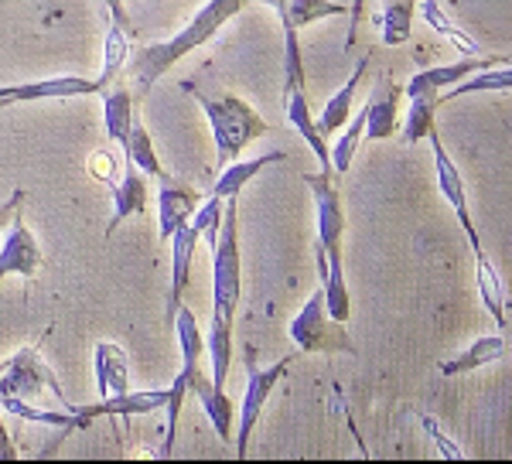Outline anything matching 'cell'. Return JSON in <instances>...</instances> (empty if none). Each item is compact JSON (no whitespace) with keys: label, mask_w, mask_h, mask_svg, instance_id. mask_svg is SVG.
Instances as JSON below:
<instances>
[{"label":"cell","mask_w":512,"mask_h":464,"mask_svg":"<svg viewBox=\"0 0 512 464\" xmlns=\"http://www.w3.org/2000/svg\"><path fill=\"white\" fill-rule=\"evenodd\" d=\"M291 359H294V355H284V359H277L274 366H267V369L256 366L253 355H246V359H243V366H246V389H243V410H239V427H236V437H233L239 461L250 454V437H253L256 420H260V413H263V406H267L270 393H274V386L287 376V369H291Z\"/></svg>","instance_id":"obj_5"},{"label":"cell","mask_w":512,"mask_h":464,"mask_svg":"<svg viewBox=\"0 0 512 464\" xmlns=\"http://www.w3.org/2000/svg\"><path fill=\"white\" fill-rule=\"evenodd\" d=\"M147 209V174L134 168L130 161H123V178L113 181V219L106 226V239L117 232L123 222L144 215Z\"/></svg>","instance_id":"obj_14"},{"label":"cell","mask_w":512,"mask_h":464,"mask_svg":"<svg viewBox=\"0 0 512 464\" xmlns=\"http://www.w3.org/2000/svg\"><path fill=\"white\" fill-rule=\"evenodd\" d=\"M349 14V4H335V0H284V7L277 11L280 18V28H291V31H301L315 21H325V18H345Z\"/></svg>","instance_id":"obj_24"},{"label":"cell","mask_w":512,"mask_h":464,"mask_svg":"<svg viewBox=\"0 0 512 464\" xmlns=\"http://www.w3.org/2000/svg\"><path fill=\"white\" fill-rule=\"evenodd\" d=\"M506 352H509V345H506V335H502V331L499 335H485V338H478V342L468 345L461 355L441 362V376L444 379L468 376V372H475V369H485V366H492V362H502L506 359Z\"/></svg>","instance_id":"obj_18"},{"label":"cell","mask_w":512,"mask_h":464,"mask_svg":"<svg viewBox=\"0 0 512 464\" xmlns=\"http://www.w3.org/2000/svg\"><path fill=\"white\" fill-rule=\"evenodd\" d=\"M420 424H424L427 434L434 437V444L441 447V458H465V451H461L458 444H451V441H448V434H444L437 420H431V417H420Z\"/></svg>","instance_id":"obj_35"},{"label":"cell","mask_w":512,"mask_h":464,"mask_svg":"<svg viewBox=\"0 0 512 464\" xmlns=\"http://www.w3.org/2000/svg\"><path fill=\"white\" fill-rule=\"evenodd\" d=\"M171 297H168V321L175 318V311L181 308V297H185L188 290V280H192V263H195V250H198V232L192 222H185V226H178L171 232Z\"/></svg>","instance_id":"obj_13"},{"label":"cell","mask_w":512,"mask_h":464,"mask_svg":"<svg viewBox=\"0 0 512 464\" xmlns=\"http://www.w3.org/2000/svg\"><path fill=\"white\" fill-rule=\"evenodd\" d=\"M366 72H369V55H362V58H359V65L352 69V76L345 79V86L338 89V93L325 103V113L315 116L318 134H321V137H332V134H338V130L345 127V123H349V116H352V99H355V93H359V86H362V79H366Z\"/></svg>","instance_id":"obj_19"},{"label":"cell","mask_w":512,"mask_h":464,"mask_svg":"<svg viewBox=\"0 0 512 464\" xmlns=\"http://www.w3.org/2000/svg\"><path fill=\"white\" fill-rule=\"evenodd\" d=\"M509 86H512V69H509V62H502V65L472 72V76L454 82L451 89H444L441 93V103H451V99L472 96V93H509Z\"/></svg>","instance_id":"obj_28"},{"label":"cell","mask_w":512,"mask_h":464,"mask_svg":"<svg viewBox=\"0 0 512 464\" xmlns=\"http://www.w3.org/2000/svg\"><path fill=\"white\" fill-rule=\"evenodd\" d=\"M93 369L99 400L130 393V359L117 342H99L93 348Z\"/></svg>","instance_id":"obj_15"},{"label":"cell","mask_w":512,"mask_h":464,"mask_svg":"<svg viewBox=\"0 0 512 464\" xmlns=\"http://www.w3.org/2000/svg\"><path fill=\"white\" fill-rule=\"evenodd\" d=\"M137 113V99L130 93L127 86H117V89H103V123H106V137L123 151L127 144V130H130V120Z\"/></svg>","instance_id":"obj_25"},{"label":"cell","mask_w":512,"mask_h":464,"mask_svg":"<svg viewBox=\"0 0 512 464\" xmlns=\"http://www.w3.org/2000/svg\"><path fill=\"white\" fill-rule=\"evenodd\" d=\"M321 294H325V308L332 314L335 321L349 325L352 321V294H349V284H345V260L342 253L335 256H325V273H321Z\"/></svg>","instance_id":"obj_23"},{"label":"cell","mask_w":512,"mask_h":464,"mask_svg":"<svg viewBox=\"0 0 512 464\" xmlns=\"http://www.w3.org/2000/svg\"><path fill=\"white\" fill-rule=\"evenodd\" d=\"M417 7H420V18H424L427 24H431V28L437 31V35L448 38L461 55H482V48H478V41H475V38H468L461 28H454V21L448 18V14H444V7L437 4V0H417Z\"/></svg>","instance_id":"obj_32"},{"label":"cell","mask_w":512,"mask_h":464,"mask_svg":"<svg viewBox=\"0 0 512 464\" xmlns=\"http://www.w3.org/2000/svg\"><path fill=\"white\" fill-rule=\"evenodd\" d=\"M192 393L198 396V403H202L205 417L212 420V427H216V434L222 441H233V424H236V406L233 400L226 396V389L212 383V376H205L202 369L195 372L192 379Z\"/></svg>","instance_id":"obj_17"},{"label":"cell","mask_w":512,"mask_h":464,"mask_svg":"<svg viewBox=\"0 0 512 464\" xmlns=\"http://www.w3.org/2000/svg\"><path fill=\"white\" fill-rule=\"evenodd\" d=\"M284 106H287V120H291V127L304 137V144H308L311 151H315L321 168H332V151H328L325 137L318 134L315 113H311L304 89H287V93H284Z\"/></svg>","instance_id":"obj_20"},{"label":"cell","mask_w":512,"mask_h":464,"mask_svg":"<svg viewBox=\"0 0 512 464\" xmlns=\"http://www.w3.org/2000/svg\"><path fill=\"white\" fill-rule=\"evenodd\" d=\"M14 103H24L21 82H14V86H0V110H4V106H14Z\"/></svg>","instance_id":"obj_40"},{"label":"cell","mask_w":512,"mask_h":464,"mask_svg":"<svg viewBox=\"0 0 512 464\" xmlns=\"http://www.w3.org/2000/svg\"><path fill=\"white\" fill-rule=\"evenodd\" d=\"M246 4H250V0H205L202 11H198L175 38L158 41V45H144L137 55H130L127 65H130V79L137 82V96L151 93L154 82H158L171 65H178L185 55L209 45L229 21L246 11Z\"/></svg>","instance_id":"obj_1"},{"label":"cell","mask_w":512,"mask_h":464,"mask_svg":"<svg viewBox=\"0 0 512 464\" xmlns=\"http://www.w3.org/2000/svg\"><path fill=\"white\" fill-rule=\"evenodd\" d=\"M287 335H291V342L297 345V352H304V355H355V342H352L349 328L328 314L321 287L291 318Z\"/></svg>","instance_id":"obj_4"},{"label":"cell","mask_w":512,"mask_h":464,"mask_svg":"<svg viewBox=\"0 0 512 464\" xmlns=\"http://www.w3.org/2000/svg\"><path fill=\"white\" fill-rule=\"evenodd\" d=\"M424 140H431L437 188H441L444 202H448L451 209H454V215H458V222H461V229H465L472 253H482V236H478V229H475V222H472V209H468V192H465V178H461L458 164H454V157L448 154V147H444V140H441V134H437V127Z\"/></svg>","instance_id":"obj_8"},{"label":"cell","mask_w":512,"mask_h":464,"mask_svg":"<svg viewBox=\"0 0 512 464\" xmlns=\"http://www.w3.org/2000/svg\"><path fill=\"white\" fill-rule=\"evenodd\" d=\"M362 140H366V113L359 110L355 116H349V127H345V134L338 137V144L328 147V151H332V171L335 174H345L352 168L355 151H359Z\"/></svg>","instance_id":"obj_33"},{"label":"cell","mask_w":512,"mask_h":464,"mask_svg":"<svg viewBox=\"0 0 512 464\" xmlns=\"http://www.w3.org/2000/svg\"><path fill=\"white\" fill-rule=\"evenodd\" d=\"M362 11H366V0H352L349 4V18L352 24H349V38H345V52H352V45H355V38H359V21H362Z\"/></svg>","instance_id":"obj_38"},{"label":"cell","mask_w":512,"mask_h":464,"mask_svg":"<svg viewBox=\"0 0 512 464\" xmlns=\"http://www.w3.org/2000/svg\"><path fill=\"white\" fill-rule=\"evenodd\" d=\"M14 458H18V447H14L11 434H7V427H4V420H0V461H14Z\"/></svg>","instance_id":"obj_39"},{"label":"cell","mask_w":512,"mask_h":464,"mask_svg":"<svg viewBox=\"0 0 512 464\" xmlns=\"http://www.w3.org/2000/svg\"><path fill=\"white\" fill-rule=\"evenodd\" d=\"M103 11H106V21H113L117 28H123L130 38L137 35V28H134V21H130V14H127V7H123V0H103Z\"/></svg>","instance_id":"obj_36"},{"label":"cell","mask_w":512,"mask_h":464,"mask_svg":"<svg viewBox=\"0 0 512 464\" xmlns=\"http://www.w3.org/2000/svg\"><path fill=\"white\" fill-rule=\"evenodd\" d=\"M130 58V35L123 28H117L113 21H106V45H103V69H99L96 82L103 89H110V82L127 69Z\"/></svg>","instance_id":"obj_31"},{"label":"cell","mask_w":512,"mask_h":464,"mask_svg":"<svg viewBox=\"0 0 512 464\" xmlns=\"http://www.w3.org/2000/svg\"><path fill=\"white\" fill-rule=\"evenodd\" d=\"M198 372V362L195 359H181V369L175 376V383L168 386V403H164V410H168V427H164V458H171L175 454V437H178V420H181V410H185V400L188 393H192V379Z\"/></svg>","instance_id":"obj_26"},{"label":"cell","mask_w":512,"mask_h":464,"mask_svg":"<svg viewBox=\"0 0 512 464\" xmlns=\"http://www.w3.org/2000/svg\"><path fill=\"white\" fill-rule=\"evenodd\" d=\"M407 123H403V140L407 144H420L437 127V106H441V93H417L407 96Z\"/></svg>","instance_id":"obj_29"},{"label":"cell","mask_w":512,"mask_h":464,"mask_svg":"<svg viewBox=\"0 0 512 464\" xmlns=\"http://www.w3.org/2000/svg\"><path fill=\"white\" fill-rule=\"evenodd\" d=\"M335 178L338 174L332 168H321L318 174H301V181L311 188V198H315L318 267H325V256L342 253V239H345V209H342V192H338Z\"/></svg>","instance_id":"obj_6"},{"label":"cell","mask_w":512,"mask_h":464,"mask_svg":"<svg viewBox=\"0 0 512 464\" xmlns=\"http://www.w3.org/2000/svg\"><path fill=\"white\" fill-rule=\"evenodd\" d=\"M164 403H168V389H147V393H134L130 389L123 396H110V400H99L89 406H72V410L89 427L99 417H144V413L164 410Z\"/></svg>","instance_id":"obj_11"},{"label":"cell","mask_w":512,"mask_h":464,"mask_svg":"<svg viewBox=\"0 0 512 464\" xmlns=\"http://www.w3.org/2000/svg\"><path fill=\"white\" fill-rule=\"evenodd\" d=\"M123 161H130L134 168H140L147 174V178H171L168 171H164L158 151H154V140L147 134L144 120H140V110L134 113V120H130V130H127V144H123Z\"/></svg>","instance_id":"obj_22"},{"label":"cell","mask_w":512,"mask_h":464,"mask_svg":"<svg viewBox=\"0 0 512 464\" xmlns=\"http://www.w3.org/2000/svg\"><path fill=\"white\" fill-rule=\"evenodd\" d=\"M21 205H24V188H14L11 198H4V202H0V229H7L14 219H18Z\"/></svg>","instance_id":"obj_37"},{"label":"cell","mask_w":512,"mask_h":464,"mask_svg":"<svg viewBox=\"0 0 512 464\" xmlns=\"http://www.w3.org/2000/svg\"><path fill=\"white\" fill-rule=\"evenodd\" d=\"M222 209H226V202L216 195H209V198H202L198 202V209L192 212V226L198 232V239H205L209 243V250L216 246V239H219V229H222Z\"/></svg>","instance_id":"obj_34"},{"label":"cell","mask_w":512,"mask_h":464,"mask_svg":"<svg viewBox=\"0 0 512 464\" xmlns=\"http://www.w3.org/2000/svg\"><path fill=\"white\" fill-rule=\"evenodd\" d=\"M239 195L226 198L222 229L212 246V325L233 328L243 297V256H239Z\"/></svg>","instance_id":"obj_3"},{"label":"cell","mask_w":512,"mask_h":464,"mask_svg":"<svg viewBox=\"0 0 512 464\" xmlns=\"http://www.w3.org/2000/svg\"><path fill=\"white\" fill-rule=\"evenodd\" d=\"M41 270V246L35 232L24 226V215L7 226V236L0 243V284L7 277H38Z\"/></svg>","instance_id":"obj_9"},{"label":"cell","mask_w":512,"mask_h":464,"mask_svg":"<svg viewBox=\"0 0 512 464\" xmlns=\"http://www.w3.org/2000/svg\"><path fill=\"white\" fill-rule=\"evenodd\" d=\"M417 0H383V14H379V38L383 45H403L410 41V28H414Z\"/></svg>","instance_id":"obj_30"},{"label":"cell","mask_w":512,"mask_h":464,"mask_svg":"<svg viewBox=\"0 0 512 464\" xmlns=\"http://www.w3.org/2000/svg\"><path fill=\"white\" fill-rule=\"evenodd\" d=\"M198 202H202V195L195 192V188L181 185L175 178H164L161 181V212H158V229H161V239L168 243L171 232L178 226H185L188 219H192V212L198 209Z\"/></svg>","instance_id":"obj_16"},{"label":"cell","mask_w":512,"mask_h":464,"mask_svg":"<svg viewBox=\"0 0 512 464\" xmlns=\"http://www.w3.org/2000/svg\"><path fill=\"white\" fill-rule=\"evenodd\" d=\"M41 389H52V396L59 400L62 410H69V406H72L69 400H65L55 372L41 362L35 345L14 352L11 359L0 366V396H14V400H35Z\"/></svg>","instance_id":"obj_7"},{"label":"cell","mask_w":512,"mask_h":464,"mask_svg":"<svg viewBox=\"0 0 512 464\" xmlns=\"http://www.w3.org/2000/svg\"><path fill=\"white\" fill-rule=\"evenodd\" d=\"M260 4H267V7H274V11H280V7H284V0H260Z\"/></svg>","instance_id":"obj_41"},{"label":"cell","mask_w":512,"mask_h":464,"mask_svg":"<svg viewBox=\"0 0 512 464\" xmlns=\"http://www.w3.org/2000/svg\"><path fill=\"white\" fill-rule=\"evenodd\" d=\"M400 99H403V86H396L390 76H383L369 93L366 106V140H386L396 134V123H400Z\"/></svg>","instance_id":"obj_12"},{"label":"cell","mask_w":512,"mask_h":464,"mask_svg":"<svg viewBox=\"0 0 512 464\" xmlns=\"http://www.w3.org/2000/svg\"><path fill=\"white\" fill-rule=\"evenodd\" d=\"M284 157H287L284 151H270V154L250 157V161H239V157H236V161L222 164V174L216 178V185H212V195L226 202V198H233V195L243 192V188L250 185V181L256 178V174H260L263 168H267V164L284 161Z\"/></svg>","instance_id":"obj_21"},{"label":"cell","mask_w":512,"mask_h":464,"mask_svg":"<svg viewBox=\"0 0 512 464\" xmlns=\"http://www.w3.org/2000/svg\"><path fill=\"white\" fill-rule=\"evenodd\" d=\"M502 62H506V55H468L451 65H434V69L417 72V76L403 86V96H417V93H427V89H431V93H444V89H451L454 82L472 76V72L492 69V65H502Z\"/></svg>","instance_id":"obj_10"},{"label":"cell","mask_w":512,"mask_h":464,"mask_svg":"<svg viewBox=\"0 0 512 464\" xmlns=\"http://www.w3.org/2000/svg\"><path fill=\"white\" fill-rule=\"evenodd\" d=\"M181 89L195 96L198 110H202L205 120H209L219 164H229V161H236V157H243L246 147L256 144V140L270 130V123L263 120L246 99H239L233 93L209 96V93H202L195 82H181Z\"/></svg>","instance_id":"obj_2"},{"label":"cell","mask_w":512,"mask_h":464,"mask_svg":"<svg viewBox=\"0 0 512 464\" xmlns=\"http://www.w3.org/2000/svg\"><path fill=\"white\" fill-rule=\"evenodd\" d=\"M475 280H478V294H482V304L485 311L492 314L495 328L506 335V290H502V280L499 273H495L492 260L482 253H475Z\"/></svg>","instance_id":"obj_27"}]
</instances>
